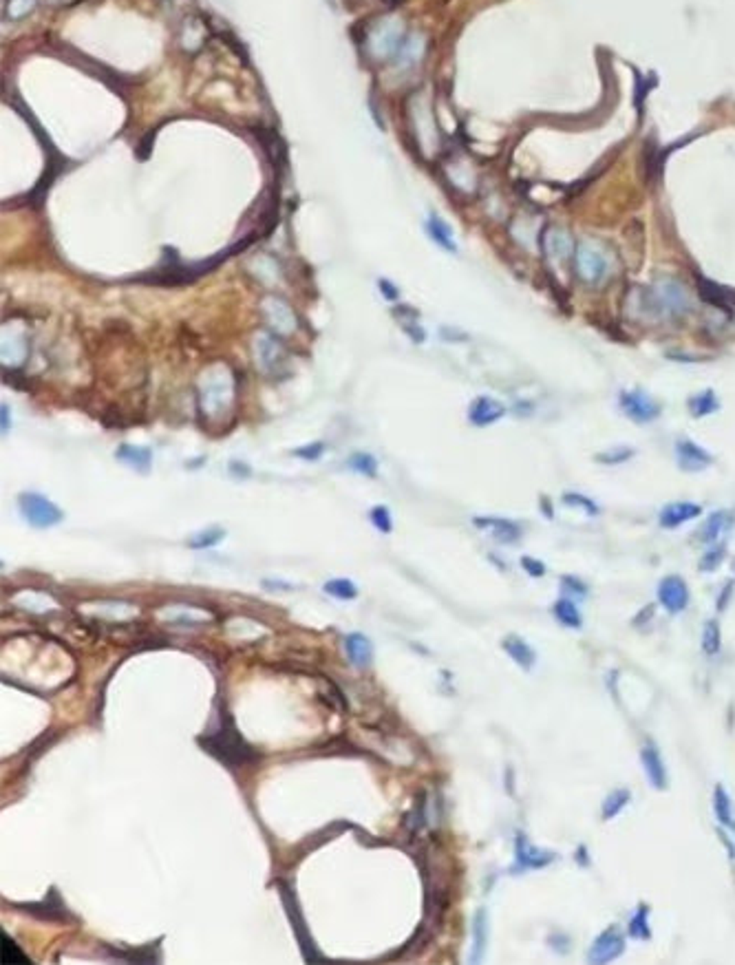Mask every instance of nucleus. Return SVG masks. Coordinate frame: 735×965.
<instances>
[{
	"label": "nucleus",
	"mask_w": 735,
	"mask_h": 965,
	"mask_svg": "<svg viewBox=\"0 0 735 965\" xmlns=\"http://www.w3.org/2000/svg\"><path fill=\"white\" fill-rule=\"evenodd\" d=\"M641 307L653 318L685 316L691 310V296L678 278L663 276L643 290Z\"/></svg>",
	"instance_id": "nucleus-1"
},
{
	"label": "nucleus",
	"mask_w": 735,
	"mask_h": 965,
	"mask_svg": "<svg viewBox=\"0 0 735 965\" xmlns=\"http://www.w3.org/2000/svg\"><path fill=\"white\" fill-rule=\"evenodd\" d=\"M199 745H201V749H206L210 756H214L219 762H223V765H228V767H245V765H250V762H254V758H256V751L236 731L232 716L226 718V722L219 727V731L201 738Z\"/></svg>",
	"instance_id": "nucleus-2"
},
{
	"label": "nucleus",
	"mask_w": 735,
	"mask_h": 965,
	"mask_svg": "<svg viewBox=\"0 0 735 965\" xmlns=\"http://www.w3.org/2000/svg\"><path fill=\"white\" fill-rule=\"evenodd\" d=\"M20 511H23L25 519L33 528H49L62 521V511H60L53 501L47 497L38 495V493H23L18 499Z\"/></svg>",
	"instance_id": "nucleus-3"
},
{
	"label": "nucleus",
	"mask_w": 735,
	"mask_h": 965,
	"mask_svg": "<svg viewBox=\"0 0 735 965\" xmlns=\"http://www.w3.org/2000/svg\"><path fill=\"white\" fill-rule=\"evenodd\" d=\"M619 405H621V411H623L629 420H634L636 425H647V422L656 420V418L660 415L658 402L653 400L649 393L641 391V389L621 391V396H619Z\"/></svg>",
	"instance_id": "nucleus-4"
},
{
	"label": "nucleus",
	"mask_w": 735,
	"mask_h": 965,
	"mask_svg": "<svg viewBox=\"0 0 735 965\" xmlns=\"http://www.w3.org/2000/svg\"><path fill=\"white\" fill-rule=\"evenodd\" d=\"M575 268H577L579 278L592 285V283H599V280L605 278L609 263L599 248L589 246V244H581L575 250Z\"/></svg>",
	"instance_id": "nucleus-5"
},
{
	"label": "nucleus",
	"mask_w": 735,
	"mask_h": 965,
	"mask_svg": "<svg viewBox=\"0 0 735 965\" xmlns=\"http://www.w3.org/2000/svg\"><path fill=\"white\" fill-rule=\"evenodd\" d=\"M658 601H660V606L667 612H671V614L682 612L689 606V588H687L685 579L676 577V574L665 577L658 583Z\"/></svg>",
	"instance_id": "nucleus-6"
},
{
	"label": "nucleus",
	"mask_w": 735,
	"mask_h": 965,
	"mask_svg": "<svg viewBox=\"0 0 735 965\" xmlns=\"http://www.w3.org/2000/svg\"><path fill=\"white\" fill-rule=\"evenodd\" d=\"M623 950H625V937L616 928H609L603 934H599L597 941L592 943L587 961L589 963H609L616 956H621Z\"/></svg>",
	"instance_id": "nucleus-7"
},
{
	"label": "nucleus",
	"mask_w": 735,
	"mask_h": 965,
	"mask_svg": "<svg viewBox=\"0 0 735 965\" xmlns=\"http://www.w3.org/2000/svg\"><path fill=\"white\" fill-rule=\"evenodd\" d=\"M676 457H678V467L685 473H700L713 464V457L698 447L696 442H691L687 437L676 442Z\"/></svg>",
	"instance_id": "nucleus-8"
},
{
	"label": "nucleus",
	"mask_w": 735,
	"mask_h": 965,
	"mask_svg": "<svg viewBox=\"0 0 735 965\" xmlns=\"http://www.w3.org/2000/svg\"><path fill=\"white\" fill-rule=\"evenodd\" d=\"M503 415H506V407L499 400L490 398V396L475 398L471 409H468V420H471L475 427H488V425H493V422L501 420Z\"/></svg>",
	"instance_id": "nucleus-9"
},
{
	"label": "nucleus",
	"mask_w": 735,
	"mask_h": 965,
	"mask_svg": "<svg viewBox=\"0 0 735 965\" xmlns=\"http://www.w3.org/2000/svg\"><path fill=\"white\" fill-rule=\"evenodd\" d=\"M515 855H517V866L523 868V871H528V868H543V866H548V863H552L557 859L555 853L535 849L533 844L526 839V835H517Z\"/></svg>",
	"instance_id": "nucleus-10"
},
{
	"label": "nucleus",
	"mask_w": 735,
	"mask_h": 965,
	"mask_svg": "<svg viewBox=\"0 0 735 965\" xmlns=\"http://www.w3.org/2000/svg\"><path fill=\"white\" fill-rule=\"evenodd\" d=\"M541 248H543V254L550 261H555V263H561V261H565L567 256L575 254V244H572V236L565 230H559V228H552V230H548L543 234Z\"/></svg>",
	"instance_id": "nucleus-11"
},
{
	"label": "nucleus",
	"mask_w": 735,
	"mask_h": 965,
	"mask_svg": "<svg viewBox=\"0 0 735 965\" xmlns=\"http://www.w3.org/2000/svg\"><path fill=\"white\" fill-rule=\"evenodd\" d=\"M702 508L698 504H691V501H673V504L665 506L660 511V526L665 528H678L687 521L700 517Z\"/></svg>",
	"instance_id": "nucleus-12"
},
{
	"label": "nucleus",
	"mask_w": 735,
	"mask_h": 965,
	"mask_svg": "<svg viewBox=\"0 0 735 965\" xmlns=\"http://www.w3.org/2000/svg\"><path fill=\"white\" fill-rule=\"evenodd\" d=\"M641 762H643V769L651 782V787L653 789H665L667 787V771H665V765H663V758L658 753V749L653 747V745H647L643 751H641Z\"/></svg>",
	"instance_id": "nucleus-13"
},
{
	"label": "nucleus",
	"mask_w": 735,
	"mask_h": 965,
	"mask_svg": "<svg viewBox=\"0 0 735 965\" xmlns=\"http://www.w3.org/2000/svg\"><path fill=\"white\" fill-rule=\"evenodd\" d=\"M344 650L347 658H349L356 667H369L374 660V645L371 640L362 636V634H349L344 636Z\"/></svg>",
	"instance_id": "nucleus-14"
},
{
	"label": "nucleus",
	"mask_w": 735,
	"mask_h": 965,
	"mask_svg": "<svg viewBox=\"0 0 735 965\" xmlns=\"http://www.w3.org/2000/svg\"><path fill=\"white\" fill-rule=\"evenodd\" d=\"M475 524L484 530H488L490 535H493L497 541H501V544H513V541L519 539L521 530L517 524H513V521H508V519H497V517H477L475 519Z\"/></svg>",
	"instance_id": "nucleus-15"
},
{
	"label": "nucleus",
	"mask_w": 735,
	"mask_h": 965,
	"mask_svg": "<svg viewBox=\"0 0 735 965\" xmlns=\"http://www.w3.org/2000/svg\"><path fill=\"white\" fill-rule=\"evenodd\" d=\"M733 521H735V517H733L729 511H718V513H713V515L704 521L702 533H700V539L704 541V544L716 546L718 541L729 533V528L733 526Z\"/></svg>",
	"instance_id": "nucleus-16"
},
{
	"label": "nucleus",
	"mask_w": 735,
	"mask_h": 965,
	"mask_svg": "<svg viewBox=\"0 0 735 965\" xmlns=\"http://www.w3.org/2000/svg\"><path fill=\"white\" fill-rule=\"evenodd\" d=\"M501 648L506 650V654H508L510 658H513L521 670H533L535 660H537V654H535V650L530 648L523 638H519V636H515V634H510V636H506V638L501 640Z\"/></svg>",
	"instance_id": "nucleus-17"
},
{
	"label": "nucleus",
	"mask_w": 735,
	"mask_h": 965,
	"mask_svg": "<svg viewBox=\"0 0 735 965\" xmlns=\"http://www.w3.org/2000/svg\"><path fill=\"white\" fill-rule=\"evenodd\" d=\"M426 232H428V236H431V239L435 241V244H437L440 248H444L446 252H457V246H455V241H453L451 228H448L437 214L428 217V221H426Z\"/></svg>",
	"instance_id": "nucleus-18"
},
{
	"label": "nucleus",
	"mask_w": 735,
	"mask_h": 965,
	"mask_svg": "<svg viewBox=\"0 0 735 965\" xmlns=\"http://www.w3.org/2000/svg\"><path fill=\"white\" fill-rule=\"evenodd\" d=\"M117 457L124 462V464H129L131 469L139 471V473H146L151 469V451L148 449L124 445V447H119Z\"/></svg>",
	"instance_id": "nucleus-19"
},
{
	"label": "nucleus",
	"mask_w": 735,
	"mask_h": 965,
	"mask_svg": "<svg viewBox=\"0 0 735 965\" xmlns=\"http://www.w3.org/2000/svg\"><path fill=\"white\" fill-rule=\"evenodd\" d=\"M718 409H720L718 396L713 393L711 389H704V391L689 398V411H691V415H696V418L709 415V413L718 411Z\"/></svg>",
	"instance_id": "nucleus-20"
},
{
	"label": "nucleus",
	"mask_w": 735,
	"mask_h": 965,
	"mask_svg": "<svg viewBox=\"0 0 735 965\" xmlns=\"http://www.w3.org/2000/svg\"><path fill=\"white\" fill-rule=\"evenodd\" d=\"M713 811H716V817L720 819L722 827H729V829H735V819H733V809H731V800L724 791L722 784H718L716 791H713Z\"/></svg>",
	"instance_id": "nucleus-21"
},
{
	"label": "nucleus",
	"mask_w": 735,
	"mask_h": 965,
	"mask_svg": "<svg viewBox=\"0 0 735 965\" xmlns=\"http://www.w3.org/2000/svg\"><path fill=\"white\" fill-rule=\"evenodd\" d=\"M555 616L563 623V626L567 628H581L583 626V618H581V612L579 608L575 606V601H570V599H559L555 603Z\"/></svg>",
	"instance_id": "nucleus-22"
},
{
	"label": "nucleus",
	"mask_w": 735,
	"mask_h": 965,
	"mask_svg": "<svg viewBox=\"0 0 735 965\" xmlns=\"http://www.w3.org/2000/svg\"><path fill=\"white\" fill-rule=\"evenodd\" d=\"M720 645H722L720 623L716 618H711V621L704 623V630H702V650H704L707 656H713V654L720 652Z\"/></svg>",
	"instance_id": "nucleus-23"
},
{
	"label": "nucleus",
	"mask_w": 735,
	"mask_h": 965,
	"mask_svg": "<svg viewBox=\"0 0 735 965\" xmlns=\"http://www.w3.org/2000/svg\"><path fill=\"white\" fill-rule=\"evenodd\" d=\"M327 594H332L336 599H342V601H349V599H356L358 596V590L356 586L349 581V579H334V581H327L325 583V588H322Z\"/></svg>",
	"instance_id": "nucleus-24"
},
{
	"label": "nucleus",
	"mask_w": 735,
	"mask_h": 965,
	"mask_svg": "<svg viewBox=\"0 0 735 965\" xmlns=\"http://www.w3.org/2000/svg\"><path fill=\"white\" fill-rule=\"evenodd\" d=\"M647 906H638L634 917L629 919V926H627V932L634 937V939H649L651 937V930L647 926Z\"/></svg>",
	"instance_id": "nucleus-25"
},
{
	"label": "nucleus",
	"mask_w": 735,
	"mask_h": 965,
	"mask_svg": "<svg viewBox=\"0 0 735 965\" xmlns=\"http://www.w3.org/2000/svg\"><path fill=\"white\" fill-rule=\"evenodd\" d=\"M473 932H475V946H473V961H481V954L486 950V912L477 910L475 923H473Z\"/></svg>",
	"instance_id": "nucleus-26"
},
{
	"label": "nucleus",
	"mask_w": 735,
	"mask_h": 965,
	"mask_svg": "<svg viewBox=\"0 0 735 965\" xmlns=\"http://www.w3.org/2000/svg\"><path fill=\"white\" fill-rule=\"evenodd\" d=\"M627 802H629V791H625V789H619V791H614L611 795H607V800L603 802V817H605V819L616 817V815L623 811V807H625Z\"/></svg>",
	"instance_id": "nucleus-27"
},
{
	"label": "nucleus",
	"mask_w": 735,
	"mask_h": 965,
	"mask_svg": "<svg viewBox=\"0 0 735 965\" xmlns=\"http://www.w3.org/2000/svg\"><path fill=\"white\" fill-rule=\"evenodd\" d=\"M223 533L221 528H210V530H201L197 533L192 539H190V546L192 548H212L214 544H219V541L223 539Z\"/></svg>",
	"instance_id": "nucleus-28"
},
{
	"label": "nucleus",
	"mask_w": 735,
	"mask_h": 965,
	"mask_svg": "<svg viewBox=\"0 0 735 965\" xmlns=\"http://www.w3.org/2000/svg\"><path fill=\"white\" fill-rule=\"evenodd\" d=\"M376 464H378V462H376L369 453H356V455H352V459H349V467H352L354 471H358V473H362V475H369V477L376 475Z\"/></svg>",
	"instance_id": "nucleus-29"
},
{
	"label": "nucleus",
	"mask_w": 735,
	"mask_h": 965,
	"mask_svg": "<svg viewBox=\"0 0 735 965\" xmlns=\"http://www.w3.org/2000/svg\"><path fill=\"white\" fill-rule=\"evenodd\" d=\"M724 555H726V548H724L722 544H716V546H713V548H709V550H707V555L702 557V561H700V568H702L704 572L716 570V568H718V566L722 564Z\"/></svg>",
	"instance_id": "nucleus-30"
},
{
	"label": "nucleus",
	"mask_w": 735,
	"mask_h": 965,
	"mask_svg": "<svg viewBox=\"0 0 735 965\" xmlns=\"http://www.w3.org/2000/svg\"><path fill=\"white\" fill-rule=\"evenodd\" d=\"M371 521H374V526L380 530V533H391L393 530V521H391V513L386 506H376L371 511Z\"/></svg>",
	"instance_id": "nucleus-31"
},
{
	"label": "nucleus",
	"mask_w": 735,
	"mask_h": 965,
	"mask_svg": "<svg viewBox=\"0 0 735 965\" xmlns=\"http://www.w3.org/2000/svg\"><path fill=\"white\" fill-rule=\"evenodd\" d=\"M563 501H565L567 506H583V508L587 511V515H597V511H599L594 501H589L587 497H583V495H579V493H565V495H563Z\"/></svg>",
	"instance_id": "nucleus-32"
},
{
	"label": "nucleus",
	"mask_w": 735,
	"mask_h": 965,
	"mask_svg": "<svg viewBox=\"0 0 735 965\" xmlns=\"http://www.w3.org/2000/svg\"><path fill=\"white\" fill-rule=\"evenodd\" d=\"M631 455H634V451H631V449H619V451H611V453H599L597 459L601 462V464H621V462H625Z\"/></svg>",
	"instance_id": "nucleus-33"
},
{
	"label": "nucleus",
	"mask_w": 735,
	"mask_h": 965,
	"mask_svg": "<svg viewBox=\"0 0 735 965\" xmlns=\"http://www.w3.org/2000/svg\"><path fill=\"white\" fill-rule=\"evenodd\" d=\"M322 451H325V445H322V442H314L312 447H300V449H296L294 455H298V457H303V459H318V457L322 455Z\"/></svg>",
	"instance_id": "nucleus-34"
},
{
	"label": "nucleus",
	"mask_w": 735,
	"mask_h": 965,
	"mask_svg": "<svg viewBox=\"0 0 735 965\" xmlns=\"http://www.w3.org/2000/svg\"><path fill=\"white\" fill-rule=\"evenodd\" d=\"M521 566H523V570H526L530 577H543V574H545V566L541 564V561L533 559V557H523V559H521Z\"/></svg>",
	"instance_id": "nucleus-35"
},
{
	"label": "nucleus",
	"mask_w": 735,
	"mask_h": 965,
	"mask_svg": "<svg viewBox=\"0 0 735 965\" xmlns=\"http://www.w3.org/2000/svg\"><path fill=\"white\" fill-rule=\"evenodd\" d=\"M378 288H380V292L384 294L386 300H398V290H396L386 278H380V280H378Z\"/></svg>",
	"instance_id": "nucleus-36"
},
{
	"label": "nucleus",
	"mask_w": 735,
	"mask_h": 965,
	"mask_svg": "<svg viewBox=\"0 0 735 965\" xmlns=\"http://www.w3.org/2000/svg\"><path fill=\"white\" fill-rule=\"evenodd\" d=\"M731 586H733V583L729 581L726 590H724V592H722V596H720V610H724V606H726V599H729V590H731Z\"/></svg>",
	"instance_id": "nucleus-37"
}]
</instances>
